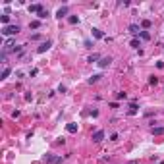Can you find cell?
<instances>
[{
  "mask_svg": "<svg viewBox=\"0 0 164 164\" xmlns=\"http://www.w3.org/2000/svg\"><path fill=\"white\" fill-rule=\"evenodd\" d=\"M21 31V27L19 25H8V27H2V35L4 37H12V35H17Z\"/></svg>",
  "mask_w": 164,
  "mask_h": 164,
  "instance_id": "1",
  "label": "cell"
},
{
  "mask_svg": "<svg viewBox=\"0 0 164 164\" xmlns=\"http://www.w3.org/2000/svg\"><path fill=\"white\" fill-rule=\"evenodd\" d=\"M27 10H29V14H37V16H39V14L44 10V6H43V4H31Z\"/></svg>",
  "mask_w": 164,
  "mask_h": 164,
  "instance_id": "2",
  "label": "cell"
},
{
  "mask_svg": "<svg viewBox=\"0 0 164 164\" xmlns=\"http://www.w3.org/2000/svg\"><path fill=\"white\" fill-rule=\"evenodd\" d=\"M110 64H112V56H102L98 60V68H108Z\"/></svg>",
  "mask_w": 164,
  "mask_h": 164,
  "instance_id": "3",
  "label": "cell"
},
{
  "mask_svg": "<svg viewBox=\"0 0 164 164\" xmlns=\"http://www.w3.org/2000/svg\"><path fill=\"white\" fill-rule=\"evenodd\" d=\"M50 46H52V41H44V43L41 44V46L37 48V52H39V54H43V52H46Z\"/></svg>",
  "mask_w": 164,
  "mask_h": 164,
  "instance_id": "4",
  "label": "cell"
},
{
  "mask_svg": "<svg viewBox=\"0 0 164 164\" xmlns=\"http://www.w3.org/2000/svg\"><path fill=\"white\" fill-rule=\"evenodd\" d=\"M102 139H104V131L102 130H97L95 133H93V141H95V143H101Z\"/></svg>",
  "mask_w": 164,
  "mask_h": 164,
  "instance_id": "5",
  "label": "cell"
},
{
  "mask_svg": "<svg viewBox=\"0 0 164 164\" xmlns=\"http://www.w3.org/2000/svg\"><path fill=\"white\" fill-rule=\"evenodd\" d=\"M91 33H93V37H95V39H106V35H104L101 29H97V27H93Z\"/></svg>",
  "mask_w": 164,
  "mask_h": 164,
  "instance_id": "6",
  "label": "cell"
},
{
  "mask_svg": "<svg viewBox=\"0 0 164 164\" xmlns=\"http://www.w3.org/2000/svg\"><path fill=\"white\" fill-rule=\"evenodd\" d=\"M68 16V6H62V8H58V12H56V17L58 19H62V17H66Z\"/></svg>",
  "mask_w": 164,
  "mask_h": 164,
  "instance_id": "7",
  "label": "cell"
},
{
  "mask_svg": "<svg viewBox=\"0 0 164 164\" xmlns=\"http://www.w3.org/2000/svg\"><path fill=\"white\" fill-rule=\"evenodd\" d=\"M101 58H102L101 54H97V52H95V54H91V56L87 58V62H89V64H98V60H101Z\"/></svg>",
  "mask_w": 164,
  "mask_h": 164,
  "instance_id": "8",
  "label": "cell"
},
{
  "mask_svg": "<svg viewBox=\"0 0 164 164\" xmlns=\"http://www.w3.org/2000/svg\"><path fill=\"white\" fill-rule=\"evenodd\" d=\"M127 29H130V33H131V35H139V33H141V27H139L137 23H131V25L127 27Z\"/></svg>",
  "mask_w": 164,
  "mask_h": 164,
  "instance_id": "9",
  "label": "cell"
},
{
  "mask_svg": "<svg viewBox=\"0 0 164 164\" xmlns=\"http://www.w3.org/2000/svg\"><path fill=\"white\" fill-rule=\"evenodd\" d=\"M66 130H68V133H77V130H79V127H77V124H68V126H66Z\"/></svg>",
  "mask_w": 164,
  "mask_h": 164,
  "instance_id": "10",
  "label": "cell"
},
{
  "mask_svg": "<svg viewBox=\"0 0 164 164\" xmlns=\"http://www.w3.org/2000/svg\"><path fill=\"white\" fill-rule=\"evenodd\" d=\"M0 21H2L4 27H8V23H10V14H4V16H0Z\"/></svg>",
  "mask_w": 164,
  "mask_h": 164,
  "instance_id": "11",
  "label": "cell"
},
{
  "mask_svg": "<svg viewBox=\"0 0 164 164\" xmlns=\"http://www.w3.org/2000/svg\"><path fill=\"white\" fill-rule=\"evenodd\" d=\"M101 77H102L101 73H95V75H91V77L87 79V81H89V83H91V85H93V83H97V81H98V79H101Z\"/></svg>",
  "mask_w": 164,
  "mask_h": 164,
  "instance_id": "12",
  "label": "cell"
},
{
  "mask_svg": "<svg viewBox=\"0 0 164 164\" xmlns=\"http://www.w3.org/2000/svg\"><path fill=\"white\" fill-rule=\"evenodd\" d=\"M151 25H153L151 19H143V21H141V27H143V29H151Z\"/></svg>",
  "mask_w": 164,
  "mask_h": 164,
  "instance_id": "13",
  "label": "cell"
},
{
  "mask_svg": "<svg viewBox=\"0 0 164 164\" xmlns=\"http://www.w3.org/2000/svg\"><path fill=\"white\" fill-rule=\"evenodd\" d=\"M127 114H130V116H135V114H137V104H135V102H133L131 106H130V110H127Z\"/></svg>",
  "mask_w": 164,
  "mask_h": 164,
  "instance_id": "14",
  "label": "cell"
},
{
  "mask_svg": "<svg viewBox=\"0 0 164 164\" xmlns=\"http://www.w3.org/2000/svg\"><path fill=\"white\" fill-rule=\"evenodd\" d=\"M151 131L155 135H164V127H151Z\"/></svg>",
  "mask_w": 164,
  "mask_h": 164,
  "instance_id": "15",
  "label": "cell"
},
{
  "mask_svg": "<svg viewBox=\"0 0 164 164\" xmlns=\"http://www.w3.org/2000/svg\"><path fill=\"white\" fill-rule=\"evenodd\" d=\"M68 21L72 23V25H75V23H79V16H69V17H68Z\"/></svg>",
  "mask_w": 164,
  "mask_h": 164,
  "instance_id": "16",
  "label": "cell"
},
{
  "mask_svg": "<svg viewBox=\"0 0 164 164\" xmlns=\"http://www.w3.org/2000/svg\"><path fill=\"white\" fill-rule=\"evenodd\" d=\"M139 37H141L143 41H151V35H149L147 31H141V33H139Z\"/></svg>",
  "mask_w": 164,
  "mask_h": 164,
  "instance_id": "17",
  "label": "cell"
},
{
  "mask_svg": "<svg viewBox=\"0 0 164 164\" xmlns=\"http://www.w3.org/2000/svg\"><path fill=\"white\" fill-rule=\"evenodd\" d=\"M44 162H52V164H54V162H56V156H52L50 153H48V155L44 156Z\"/></svg>",
  "mask_w": 164,
  "mask_h": 164,
  "instance_id": "18",
  "label": "cell"
},
{
  "mask_svg": "<svg viewBox=\"0 0 164 164\" xmlns=\"http://www.w3.org/2000/svg\"><path fill=\"white\" fill-rule=\"evenodd\" d=\"M10 73H12V68H4V69H2V79H6Z\"/></svg>",
  "mask_w": 164,
  "mask_h": 164,
  "instance_id": "19",
  "label": "cell"
},
{
  "mask_svg": "<svg viewBox=\"0 0 164 164\" xmlns=\"http://www.w3.org/2000/svg\"><path fill=\"white\" fill-rule=\"evenodd\" d=\"M29 27H31V29H37V27H41V21H39V19H35V21H31V23H29Z\"/></svg>",
  "mask_w": 164,
  "mask_h": 164,
  "instance_id": "20",
  "label": "cell"
},
{
  "mask_svg": "<svg viewBox=\"0 0 164 164\" xmlns=\"http://www.w3.org/2000/svg\"><path fill=\"white\" fill-rule=\"evenodd\" d=\"M37 17H39V19H46V17H48V10H43V12L39 14Z\"/></svg>",
  "mask_w": 164,
  "mask_h": 164,
  "instance_id": "21",
  "label": "cell"
},
{
  "mask_svg": "<svg viewBox=\"0 0 164 164\" xmlns=\"http://www.w3.org/2000/svg\"><path fill=\"white\" fill-rule=\"evenodd\" d=\"M130 46L131 48H139V46H141V44H139V39H133V41L130 43Z\"/></svg>",
  "mask_w": 164,
  "mask_h": 164,
  "instance_id": "22",
  "label": "cell"
},
{
  "mask_svg": "<svg viewBox=\"0 0 164 164\" xmlns=\"http://www.w3.org/2000/svg\"><path fill=\"white\" fill-rule=\"evenodd\" d=\"M43 39V35L41 33H35V35H31V41H41Z\"/></svg>",
  "mask_w": 164,
  "mask_h": 164,
  "instance_id": "23",
  "label": "cell"
},
{
  "mask_svg": "<svg viewBox=\"0 0 164 164\" xmlns=\"http://www.w3.org/2000/svg\"><path fill=\"white\" fill-rule=\"evenodd\" d=\"M127 95H126V93H124V91H120V93H116V98H118V101H122V98H126Z\"/></svg>",
  "mask_w": 164,
  "mask_h": 164,
  "instance_id": "24",
  "label": "cell"
},
{
  "mask_svg": "<svg viewBox=\"0 0 164 164\" xmlns=\"http://www.w3.org/2000/svg\"><path fill=\"white\" fill-rule=\"evenodd\" d=\"M149 83H151V85H158V79L153 75V77H149Z\"/></svg>",
  "mask_w": 164,
  "mask_h": 164,
  "instance_id": "25",
  "label": "cell"
},
{
  "mask_svg": "<svg viewBox=\"0 0 164 164\" xmlns=\"http://www.w3.org/2000/svg\"><path fill=\"white\" fill-rule=\"evenodd\" d=\"M37 73H39V69H37V68H33L31 72H29V77H35V75H37Z\"/></svg>",
  "mask_w": 164,
  "mask_h": 164,
  "instance_id": "26",
  "label": "cell"
},
{
  "mask_svg": "<svg viewBox=\"0 0 164 164\" xmlns=\"http://www.w3.org/2000/svg\"><path fill=\"white\" fill-rule=\"evenodd\" d=\"M118 137H120L118 133H112V135H110V141H118Z\"/></svg>",
  "mask_w": 164,
  "mask_h": 164,
  "instance_id": "27",
  "label": "cell"
},
{
  "mask_svg": "<svg viewBox=\"0 0 164 164\" xmlns=\"http://www.w3.org/2000/svg\"><path fill=\"white\" fill-rule=\"evenodd\" d=\"M19 114H21L19 110H14V112H12V118H19Z\"/></svg>",
  "mask_w": 164,
  "mask_h": 164,
  "instance_id": "28",
  "label": "cell"
},
{
  "mask_svg": "<svg viewBox=\"0 0 164 164\" xmlns=\"http://www.w3.org/2000/svg\"><path fill=\"white\" fill-rule=\"evenodd\" d=\"M85 46H87V48H93V43H91V41H89V39H87V41H85Z\"/></svg>",
  "mask_w": 164,
  "mask_h": 164,
  "instance_id": "29",
  "label": "cell"
},
{
  "mask_svg": "<svg viewBox=\"0 0 164 164\" xmlns=\"http://www.w3.org/2000/svg\"><path fill=\"white\" fill-rule=\"evenodd\" d=\"M130 164H137V160H131V162H130Z\"/></svg>",
  "mask_w": 164,
  "mask_h": 164,
  "instance_id": "30",
  "label": "cell"
},
{
  "mask_svg": "<svg viewBox=\"0 0 164 164\" xmlns=\"http://www.w3.org/2000/svg\"><path fill=\"white\" fill-rule=\"evenodd\" d=\"M158 164H164V162H158Z\"/></svg>",
  "mask_w": 164,
  "mask_h": 164,
  "instance_id": "31",
  "label": "cell"
}]
</instances>
